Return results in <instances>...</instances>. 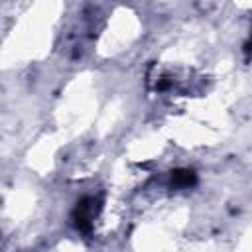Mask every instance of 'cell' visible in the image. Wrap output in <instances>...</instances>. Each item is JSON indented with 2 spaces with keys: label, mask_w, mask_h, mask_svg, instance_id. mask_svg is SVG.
<instances>
[{
  "label": "cell",
  "mask_w": 252,
  "mask_h": 252,
  "mask_svg": "<svg viewBox=\"0 0 252 252\" xmlns=\"http://www.w3.org/2000/svg\"><path fill=\"white\" fill-rule=\"evenodd\" d=\"M94 213H96V201H94V199H91V197L83 199V201L77 205L75 213H73L75 226H77L79 230H83V232H89V230H91V226H93Z\"/></svg>",
  "instance_id": "6da1fadb"
},
{
  "label": "cell",
  "mask_w": 252,
  "mask_h": 252,
  "mask_svg": "<svg viewBox=\"0 0 252 252\" xmlns=\"http://www.w3.org/2000/svg\"><path fill=\"white\" fill-rule=\"evenodd\" d=\"M195 181H197V177L191 169H175L171 173V185L173 187H179V189L191 187V185H195Z\"/></svg>",
  "instance_id": "7a4b0ae2"
},
{
  "label": "cell",
  "mask_w": 252,
  "mask_h": 252,
  "mask_svg": "<svg viewBox=\"0 0 252 252\" xmlns=\"http://www.w3.org/2000/svg\"><path fill=\"white\" fill-rule=\"evenodd\" d=\"M250 47H252V41H250Z\"/></svg>",
  "instance_id": "3957f363"
}]
</instances>
